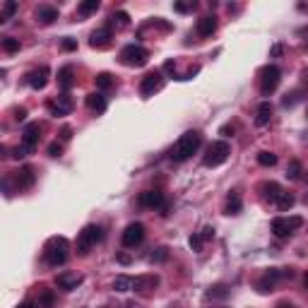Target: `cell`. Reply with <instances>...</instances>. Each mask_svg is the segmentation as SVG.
I'll return each mask as SVG.
<instances>
[{
  "mask_svg": "<svg viewBox=\"0 0 308 308\" xmlns=\"http://www.w3.org/2000/svg\"><path fill=\"white\" fill-rule=\"evenodd\" d=\"M200 144H202V135H200L198 130L183 132V135L178 137V142L171 147V159H174V162H186V159H190L193 154L198 152Z\"/></svg>",
  "mask_w": 308,
  "mask_h": 308,
  "instance_id": "6da1fadb",
  "label": "cell"
},
{
  "mask_svg": "<svg viewBox=\"0 0 308 308\" xmlns=\"http://www.w3.org/2000/svg\"><path fill=\"white\" fill-rule=\"evenodd\" d=\"M44 258L51 267H63L67 263V258H70V241H67L65 236L48 239V243H46V248H44Z\"/></svg>",
  "mask_w": 308,
  "mask_h": 308,
  "instance_id": "7a4b0ae2",
  "label": "cell"
},
{
  "mask_svg": "<svg viewBox=\"0 0 308 308\" xmlns=\"http://www.w3.org/2000/svg\"><path fill=\"white\" fill-rule=\"evenodd\" d=\"M231 154V147L229 142H224V140H217V142H212L207 147V152L202 157V164L207 166V169H214V166H221L226 159H229Z\"/></svg>",
  "mask_w": 308,
  "mask_h": 308,
  "instance_id": "3957f363",
  "label": "cell"
},
{
  "mask_svg": "<svg viewBox=\"0 0 308 308\" xmlns=\"http://www.w3.org/2000/svg\"><path fill=\"white\" fill-rule=\"evenodd\" d=\"M149 60V51L140 44H128L121 51V63L128 67H142Z\"/></svg>",
  "mask_w": 308,
  "mask_h": 308,
  "instance_id": "277c9868",
  "label": "cell"
},
{
  "mask_svg": "<svg viewBox=\"0 0 308 308\" xmlns=\"http://www.w3.org/2000/svg\"><path fill=\"white\" fill-rule=\"evenodd\" d=\"M101 239H104V234H101L99 226H97V224H87L85 229L80 231V236H77V253L87 255Z\"/></svg>",
  "mask_w": 308,
  "mask_h": 308,
  "instance_id": "5b68a950",
  "label": "cell"
},
{
  "mask_svg": "<svg viewBox=\"0 0 308 308\" xmlns=\"http://www.w3.org/2000/svg\"><path fill=\"white\" fill-rule=\"evenodd\" d=\"M301 226H303V219L296 217V214L294 217H275L272 224H270V229H272V234H275L277 239H286V236H291Z\"/></svg>",
  "mask_w": 308,
  "mask_h": 308,
  "instance_id": "8992f818",
  "label": "cell"
},
{
  "mask_svg": "<svg viewBox=\"0 0 308 308\" xmlns=\"http://www.w3.org/2000/svg\"><path fill=\"white\" fill-rule=\"evenodd\" d=\"M279 80H282V70L277 65H265L260 70V94L270 97L277 87H279Z\"/></svg>",
  "mask_w": 308,
  "mask_h": 308,
  "instance_id": "52a82bcc",
  "label": "cell"
},
{
  "mask_svg": "<svg viewBox=\"0 0 308 308\" xmlns=\"http://www.w3.org/2000/svg\"><path fill=\"white\" fill-rule=\"evenodd\" d=\"M164 85V72L162 70H152V72H147L142 77V82H140V94L142 97H152L154 92H159Z\"/></svg>",
  "mask_w": 308,
  "mask_h": 308,
  "instance_id": "ba28073f",
  "label": "cell"
},
{
  "mask_svg": "<svg viewBox=\"0 0 308 308\" xmlns=\"http://www.w3.org/2000/svg\"><path fill=\"white\" fill-rule=\"evenodd\" d=\"M121 241L125 248H135V246H140V243L144 241V224H140V221H132V224H128L125 226V231H123Z\"/></svg>",
  "mask_w": 308,
  "mask_h": 308,
  "instance_id": "9c48e42d",
  "label": "cell"
},
{
  "mask_svg": "<svg viewBox=\"0 0 308 308\" xmlns=\"http://www.w3.org/2000/svg\"><path fill=\"white\" fill-rule=\"evenodd\" d=\"M284 275H291V270L289 272H282V270H267L260 279H258V284H255V289L260 291V294H270V291H275V286H277V282L282 279Z\"/></svg>",
  "mask_w": 308,
  "mask_h": 308,
  "instance_id": "30bf717a",
  "label": "cell"
},
{
  "mask_svg": "<svg viewBox=\"0 0 308 308\" xmlns=\"http://www.w3.org/2000/svg\"><path fill=\"white\" fill-rule=\"evenodd\" d=\"M140 205L147 209H166V200L162 190H144L140 193Z\"/></svg>",
  "mask_w": 308,
  "mask_h": 308,
  "instance_id": "8fae6325",
  "label": "cell"
},
{
  "mask_svg": "<svg viewBox=\"0 0 308 308\" xmlns=\"http://www.w3.org/2000/svg\"><path fill=\"white\" fill-rule=\"evenodd\" d=\"M48 111H51V116H55V118L67 116V113L72 111V99H70V94H67V92H63V94H60L55 101H48Z\"/></svg>",
  "mask_w": 308,
  "mask_h": 308,
  "instance_id": "7c38bea8",
  "label": "cell"
},
{
  "mask_svg": "<svg viewBox=\"0 0 308 308\" xmlns=\"http://www.w3.org/2000/svg\"><path fill=\"white\" fill-rule=\"evenodd\" d=\"M39 137H41V125L39 123H29L22 132V144L29 149V154L36 149V144H39Z\"/></svg>",
  "mask_w": 308,
  "mask_h": 308,
  "instance_id": "4fadbf2b",
  "label": "cell"
},
{
  "mask_svg": "<svg viewBox=\"0 0 308 308\" xmlns=\"http://www.w3.org/2000/svg\"><path fill=\"white\" fill-rule=\"evenodd\" d=\"M34 181H36V174H34L32 166H22L20 171H15V183H17V190H27V188H32Z\"/></svg>",
  "mask_w": 308,
  "mask_h": 308,
  "instance_id": "5bb4252c",
  "label": "cell"
},
{
  "mask_svg": "<svg viewBox=\"0 0 308 308\" xmlns=\"http://www.w3.org/2000/svg\"><path fill=\"white\" fill-rule=\"evenodd\" d=\"M48 75H51V70L46 65H41L39 70H32V72L27 75V82H29L32 89H44L46 85H48Z\"/></svg>",
  "mask_w": 308,
  "mask_h": 308,
  "instance_id": "9a60e30c",
  "label": "cell"
},
{
  "mask_svg": "<svg viewBox=\"0 0 308 308\" xmlns=\"http://www.w3.org/2000/svg\"><path fill=\"white\" fill-rule=\"evenodd\" d=\"M109 44H111V29L109 27L94 29L92 36H89V46H92V48H106Z\"/></svg>",
  "mask_w": 308,
  "mask_h": 308,
  "instance_id": "2e32d148",
  "label": "cell"
},
{
  "mask_svg": "<svg viewBox=\"0 0 308 308\" xmlns=\"http://www.w3.org/2000/svg\"><path fill=\"white\" fill-rule=\"evenodd\" d=\"M55 284L60 286L63 291H72L77 286L82 284V275H70V272H60L55 277Z\"/></svg>",
  "mask_w": 308,
  "mask_h": 308,
  "instance_id": "e0dca14e",
  "label": "cell"
},
{
  "mask_svg": "<svg viewBox=\"0 0 308 308\" xmlns=\"http://www.w3.org/2000/svg\"><path fill=\"white\" fill-rule=\"evenodd\" d=\"M159 284V275H140L132 277V291H147Z\"/></svg>",
  "mask_w": 308,
  "mask_h": 308,
  "instance_id": "ac0fdd59",
  "label": "cell"
},
{
  "mask_svg": "<svg viewBox=\"0 0 308 308\" xmlns=\"http://www.w3.org/2000/svg\"><path fill=\"white\" fill-rule=\"evenodd\" d=\"M55 20H58V8H53V5H41V8L36 10V22L39 24L48 27V24H53Z\"/></svg>",
  "mask_w": 308,
  "mask_h": 308,
  "instance_id": "d6986e66",
  "label": "cell"
},
{
  "mask_svg": "<svg viewBox=\"0 0 308 308\" xmlns=\"http://www.w3.org/2000/svg\"><path fill=\"white\" fill-rule=\"evenodd\" d=\"M270 118H272V104L270 101H260L258 109H255V125L263 128V125L270 123Z\"/></svg>",
  "mask_w": 308,
  "mask_h": 308,
  "instance_id": "ffe728a7",
  "label": "cell"
},
{
  "mask_svg": "<svg viewBox=\"0 0 308 308\" xmlns=\"http://www.w3.org/2000/svg\"><path fill=\"white\" fill-rule=\"evenodd\" d=\"M198 34L200 36H212V34L217 32V17L214 15H207V17H200L198 20Z\"/></svg>",
  "mask_w": 308,
  "mask_h": 308,
  "instance_id": "44dd1931",
  "label": "cell"
},
{
  "mask_svg": "<svg viewBox=\"0 0 308 308\" xmlns=\"http://www.w3.org/2000/svg\"><path fill=\"white\" fill-rule=\"evenodd\" d=\"M87 106H89V111H94V113H104L106 106H109V101H106V97H104L101 92H92L87 97Z\"/></svg>",
  "mask_w": 308,
  "mask_h": 308,
  "instance_id": "7402d4cb",
  "label": "cell"
},
{
  "mask_svg": "<svg viewBox=\"0 0 308 308\" xmlns=\"http://www.w3.org/2000/svg\"><path fill=\"white\" fill-rule=\"evenodd\" d=\"M75 70H72V65H65V67H60L58 70V85H60V89L63 92H67V89L75 85Z\"/></svg>",
  "mask_w": 308,
  "mask_h": 308,
  "instance_id": "603a6c76",
  "label": "cell"
},
{
  "mask_svg": "<svg viewBox=\"0 0 308 308\" xmlns=\"http://www.w3.org/2000/svg\"><path fill=\"white\" fill-rule=\"evenodd\" d=\"M260 190H263L265 200H270V202H277V200H279V195L284 193V190L279 188V183H275V181H267V183H263V186H260Z\"/></svg>",
  "mask_w": 308,
  "mask_h": 308,
  "instance_id": "cb8c5ba5",
  "label": "cell"
},
{
  "mask_svg": "<svg viewBox=\"0 0 308 308\" xmlns=\"http://www.w3.org/2000/svg\"><path fill=\"white\" fill-rule=\"evenodd\" d=\"M229 294H231L229 284H214L207 289V298H212V301H226Z\"/></svg>",
  "mask_w": 308,
  "mask_h": 308,
  "instance_id": "d4e9b609",
  "label": "cell"
},
{
  "mask_svg": "<svg viewBox=\"0 0 308 308\" xmlns=\"http://www.w3.org/2000/svg\"><path fill=\"white\" fill-rule=\"evenodd\" d=\"M241 209H243L241 195H239V193H229V195H226V214H239Z\"/></svg>",
  "mask_w": 308,
  "mask_h": 308,
  "instance_id": "484cf974",
  "label": "cell"
},
{
  "mask_svg": "<svg viewBox=\"0 0 308 308\" xmlns=\"http://www.w3.org/2000/svg\"><path fill=\"white\" fill-rule=\"evenodd\" d=\"M113 291H118V294H123V291H132V277L118 275L116 279H113Z\"/></svg>",
  "mask_w": 308,
  "mask_h": 308,
  "instance_id": "4316f807",
  "label": "cell"
},
{
  "mask_svg": "<svg viewBox=\"0 0 308 308\" xmlns=\"http://www.w3.org/2000/svg\"><path fill=\"white\" fill-rule=\"evenodd\" d=\"M301 174H303L301 162H298V159H291V162H289V166H286V178H289V181H298V178H301Z\"/></svg>",
  "mask_w": 308,
  "mask_h": 308,
  "instance_id": "83f0119b",
  "label": "cell"
},
{
  "mask_svg": "<svg viewBox=\"0 0 308 308\" xmlns=\"http://www.w3.org/2000/svg\"><path fill=\"white\" fill-rule=\"evenodd\" d=\"M169 260V248L166 246H159V248H154L152 253H149V263L159 265V263H166Z\"/></svg>",
  "mask_w": 308,
  "mask_h": 308,
  "instance_id": "f1b7e54d",
  "label": "cell"
},
{
  "mask_svg": "<svg viewBox=\"0 0 308 308\" xmlns=\"http://www.w3.org/2000/svg\"><path fill=\"white\" fill-rule=\"evenodd\" d=\"M55 306V294L51 289H44L39 294V308H53Z\"/></svg>",
  "mask_w": 308,
  "mask_h": 308,
  "instance_id": "f546056e",
  "label": "cell"
},
{
  "mask_svg": "<svg viewBox=\"0 0 308 308\" xmlns=\"http://www.w3.org/2000/svg\"><path fill=\"white\" fill-rule=\"evenodd\" d=\"M17 10H20V5H17L15 0H8V3L3 5V12H0V22H8V20H10Z\"/></svg>",
  "mask_w": 308,
  "mask_h": 308,
  "instance_id": "4dcf8cb0",
  "label": "cell"
},
{
  "mask_svg": "<svg viewBox=\"0 0 308 308\" xmlns=\"http://www.w3.org/2000/svg\"><path fill=\"white\" fill-rule=\"evenodd\" d=\"M99 10V0H85L80 8H77V12L82 15V17H87V15H92V12Z\"/></svg>",
  "mask_w": 308,
  "mask_h": 308,
  "instance_id": "1f68e13d",
  "label": "cell"
},
{
  "mask_svg": "<svg viewBox=\"0 0 308 308\" xmlns=\"http://www.w3.org/2000/svg\"><path fill=\"white\" fill-rule=\"evenodd\" d=\"M94 82H97V87H99V92H106V89L113 87V80H111L109 72H99V75L94 77Z\"/></svg>",
  "mask_w": 308,
  "mask_h": 308,
  "instance_id": "d6a6232c",
  "label": "cell"
},
{
  "mask_svg": "<svg viewBox=\"0 0 308 308\" xmlns=\"http://www.w3.org/2000/svg\"><path fill=\"white\" fill-rule=\"evenodd\" d=\"M294 202H296V200H294V195H291V193H282V195H279V200H277L275 205H277L279 209H282V212H286V209L294 207Z\"/></svg>",
  "mask_w": 308,
  "mask_h": 308,
  "instance_id": "836d02e7",
  "label": "cell"
},
{
  "mask_svg": "<svg viewBox=\"0 0 308 308\" xmlns=\"http://www.w3.org/2000/svg\"><path fill=\"white\" fill-rule=\"evenodd\" d=\"M258 164L260 166H275L277 164V154L275 152H260L258 154Z\"/></svg>",
  "mask_w": 308,
  "mask_h": 308,
  "instance_id": "e575fe53",
  "label": "cell"
},
{
  "mask_svg": "<svg viewBox=\"0 0 308 308\" xmlns=\"http://www.w3.org/2000/svg\"><path fill=\"white\" fill-rule=\"evenodd\" d=\"M188 246H190L195 253H200V251H202V246H205V239L200 236V231H198V234H190V239H188Z\"/></svg>",
  "mask_w": 308,
  "mask_h": 308,
  "instance_id": "d590c367",
  "label": "cell"
},
{
  "mask_svg": "<svg viewBox=\"0 0 308 308\" xmlns=\"http://www.w3.org/2000/svg\"><path fill=\"white\" fill-rule=\"evenodd\" d=\"M3 51H8V53H15V51H20V39H3Z\"/></svg>",
  "mask_w": 308,
  "mask_h": 308,
  "instance_id": "8d00e7d4",
  "label": "cell"
},
{
  "mask_svg": "<svg viewBox=\"0 0 308 308\" xmlns=\"http://www.w3.org/2000/svg\"><path fill=\"white\" fill-rule=\"evenodd\" d=\"M298 101H301V89L291 92V94H286L284 99H282V104H284V106H294V104H298Z\"/></svg>",
  "mask_w": 308,
  "mask_h": 308,
  "instance_id": "74e56055",
  "label": "cell"
},
{
  "mask_svg": "<svg viewBox=\"0 0 308 308\" xmlns=\"http://www.w3.org/2000/svg\"><path fill=\"white\" fill-rule=\"evenodd\" d=\"M113 20L118 22V27H128V24H130V15H128V12H123V10H118L116 15H113Z\"/></svg>",
  "mask_w": 308,
  "mask_h": 308,
  "instance_id": "f35d334b",
  "label": "cell"
},
{
  "mask_svg": "<svg viewBox=\"0 0 308 308\" xmlns=\"http://www.w3.org/2000/svg\"><path fill=\"white\" fill-rule=\"evenodd\" d=\"M198 8V3H174V10L176 12H193Z\"/></svg>",
  "mask_w": 308,
  "mask_h": 308,
  "instance_id": "ab89813d",
  "label": "cell"
},
{
  "mask_svg": "<svg viewBox=\"0 0 308 308\" xmlns=\"http://www.w3.org/2000/svg\"><path fill=\"white\" fill-rule=\"evenodd\" d=\"M60 48H63V51H77V41L70 39V36H65V39L60 41Z\"/></svg>",
  "mask_w": 308,
  "mask_h": 308,
  "instance_id": "60d3db41",
  "label": "cell"
},
{
  "mask_svg": "<svg viewBox=\"0 0 308 308\" xmlns=\"http://www.w3.org/2000/svg\"><path fill=\"white\" fill-rule=\"evenodd\" d=\"M48 154H51L53 159H55V157H60V154H63V144H60V142H51V144H48Z\"/></svg>",
  "mask_w": 308,
  "mask_h": 308,
  "instance_id": "b9f144b4",
  "label": "cell"
},
{
  "mask_svg": "<svg viewBox=\"0 0 308 308\" xmlns=\"http://www.w3.org/2000/svg\"><path fill=\"white\" fill-rule=\"evenodd\" d=\"M27 154H29V149H27L24 144H20V147H15V149H12V159H24Z\"/></svg>",
  "mask_w": 308,
  "mask_h": 308,
  "instance_id": "7bdbcfd3",
  "label": "cell"
},
{
  "mask_svg": "<svg viewBox=\"0 0 308 308\" xmlns=\"http://www.w3.org/2000/svg\"><path fill=\"white\" fill-rule=\"evenodd\" d=\"M200 236H202V239H205V243H207L209 239H214V229H212V226H202Z\"/></svg>",
  "mask_w": 308,
  "mask_h": 308,
  "instance_id": "ee69618b",
  "label": "cell"
},
{
  "mask_svg": "<svg viewBox=\"0 0 308 308\" xmlns=\"http://www.w3.org/2000/svg\"><path fill=\"white\" fill-rule=\"evenodd\" d=\"M282 51H284V46H282V44H275L272 48H270V58H277V55H282Z\"/></svg>",
  "mask_w": 308,
  "mask_h": 308,
  "instance_id": "f6af8a7d",
  "label": "cell"
},
{
  "mask_svg": "<svg viewBox=\"0 0 308 308\" xmlns=\"http://www.w3.org/2000/svg\"><path fill=\"white\" fill-rule=\"evenodd\" d=\"M116 260H118L121 265H130L132 263V258L128 253H118V255H116Z\"/></svg>",
  "mask_w": 308,
  "mask_h": 308,
  "instance_id": "bcb514c9",
  "label": "cell"
},
{
  "mask_svg": "<svg viewBox=\"0 0 308 308\" xmlns=\"http://www.w3.org/2000/svg\"><path fill=\"white\" fill-rule=\"evenodd\" d=\"M70 137H72V128H63V130H60V140H63V142H67V140H70Z\"/></svg>",
  "mask_w": 308,
  "mask_h": 308,
  "instance_id": "7dc6e473",
  "label": "cell"
},
{
  "mask_svg": "<svg viewBox=\"0 0 308 308\" xmlns=\"http://www.w3.org/2000/svg\"><path fill=\"white\" fill-rule=\"evenodd\" d=\"M27 118V109H17L15 111V121H24Z\"/></svg>",
  "mask_w": 308,
  "mask_h": 308,
  "instance_id": "c3c4849f",
  "label": "cell"
},
{
  "mask_svg": "<svg viewBox=\"0 0 308 308\" xmlns=\"http://www.w3.org/2000/svg\"><path fill=\"white\" fill-rule=\"evenodd\" d=\"M221 135H226V137H229V132H234V125H224V128H221Z\"/></svg>",
  "mask_w": 308,
  "mask_h": 308,
  "instance_id": "681fc988",
  "label": "cell"
},
{
  "mask_svg": "<svg viewBox=\"0 0 308 308\" xmlns=\"http://www.w3.org/2000/svg\"><path fill=\"white\" fill-rule=\"evenodd\" d=\"M17 308H39V303H32V301H24L22 306H17Z\"/></svg>",
  "mask_w": 308,
  "mask_h": 308,
  "instance_id": "f907efd6",
  "label": "cell"
},
{
  "mask_svg": "<svg viewBox=\"0 0 308 308\" xmlns=\"http://www.w3.org/2000/svg\"><path fill=\"white\" fill-rule=\"evenodd\" d=\"M303 284H306V289H308V272L303 275Z\"/></svg>",
  "mask_w": 308,
  "mask_h": 308,
  "instance_id": "816d5d0a",
  "label": "cell"
},
{
  "mask_svg": "<svg viewBox=\"0 0 308 308\" xmlns=\"http://www.w3.org/2000/svg\"><path fill=\"white\" fill-rule=\"evenodd\" d=\"M279 308H291V306H286V303H282V306H279Z\"/></svg>",
  "mask_w": 308,
  "mask_h": 308,
  "instance_id": "f5cc1de1",
  "label": "cell"
}]
</instances>
